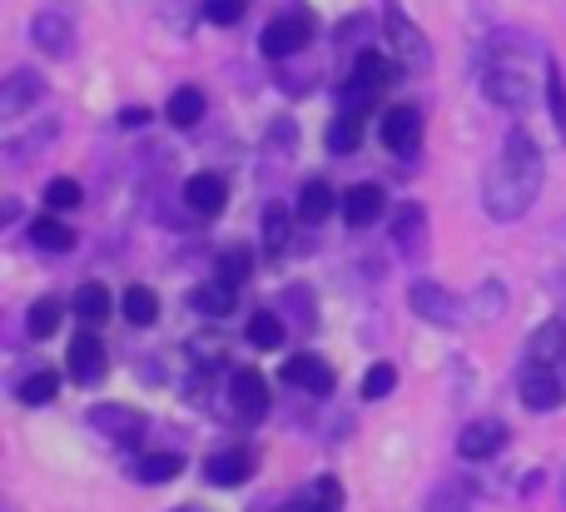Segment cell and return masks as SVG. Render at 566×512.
Segmentation results:
<instances>
[{"label": "cell", "mask_w": 566, "mask_h": 512, "mask_svg": "<svg viewBox=\"0 0 566 512\" xmlns=\"http://www.w3.org/2000/svg\"><path fill=\"white\" fill-rule=\"evenodd\" d=\"M185 205L195 219H219L229 205V185L219 175H189L185 179Z\"/></svg>", "instance_id": "14"}, {"label": "cell", "mask_w": 566, "mask_h": 512, "mask_svg": "<svg viewBox=\"0 0 566 512\" xmlns=\"http://www.w3.org/2000/svg\"><path fill=\"white\" fill-rule=\"evenodd\" d=\"M15 219H20V205L15 199H6V205H0V224H15Z\"/></svg>", "instance_id": "43"}, {"label": "cell", "mask_w": 566, "mask_h": 512, "mask_svg": "<svg viewBox=\"0 0 566 512\" xmlns=\"http://www.w3.org/2000/svg\"><path fill=\"white\" fill-rule=\"evenodd\" d=\"M55 394H60V374L55 368H35V374H25L15 384V398L25 408H40V404H55Z\"/></svg>", "instance_id": "29"}, {"label": "cell", "mask_w": 566, "mask_h": 512, "mask_svg": "<svg viewBox=\"0 0 566 512\" xmlns=\"http://www.w3.org/2000/svg\"><path fill=\"white\" fill-rule=\"evenodd\" d=\"M482 90H488V100H492V105H502V109H527V105H532V80H527V70L488 65V75H482Z\"/></svg>", "instance_id": "10"}, {"label": "cell", "mask_w": 566, "mask_h": 512, "mask_svg": "<svg viewBox=\"0 0 566 512\" xmlns=\"http://www.w3.org/2000/svg\"><path fill=\"white\" fill-rule=\"evenodd\" d=\"M522 404L532 408V414H552V408H562L566 404V388H562V378H557V368H537V364H527L522 368Z\"/></svg>", "instance_id": "11"}, {"label": "cell", "mask_w": 566, "mask_h": 512, "mask_svg": "<svg viewBox=\"0 0 566 512\" xmlns=\"http://www.w3.org/2000/svg\"><path fill=\"white\" fill-rule=\"evenodd\" d=\"M392 388H398V368H392V364H373V368H368V378H363V398H368V404L388 398Z\"/></svg>", "instance_id": "39"}, {"label": "cell", "mask_w": 566, "mask_h": 512, "mask_svg": "<svg viewBox=\"0 0 566 512\" xmlns=\"http://www.w3.org/2000/svg\"><path fill=\"white\" fill-rule=\"evenodd\" d=\"M472 503H478V493H472L468 478H448V483L432 488L428 512H472Z\"/></svg>", "instance_id": "30"}, {"label": "cell", "mask_w": 566, "mask_h": 512, "mask_svg": "<svg viewBox=\"0 0 566 512\" xmlns=\"http://www.w3.org/2000/svg\"><path fill=\"white\" fill-rule=\"evenodd\" d=\"M542 179H547V165H542L537 139L517 125L507 135V145H502L497 165H492L488 179H482V209H488L497 224H512V219H522L532 205H537Z\"/></svg>", "instance_id": "1"}, {"label": "cell", "mask_w": 566, "mask_h": 512, "mask_svg": "<svg viewBox=\"0 0 566 512\" xmlns=\"http://www.w3.org/2000/svg\"><path fill=\"white\" fill-rule=\"evenodd\" d=\"M249 344L264 348V354H274V348H283V338H289V328H283V314H274V309H259L254 318H249Z\"/></svg>", "instance_id": "31"}, {"label": "cell", "mask_w": 566, "mask_h": 512, "mask_svg": "<svg viewBox=\"0 0 566 512\" xmlns=\"http://www.w3.org/2000/svg\"><path fill=\"white\" fill-rule=\"evenodd\" d=\"M205 478L214 488H244L254 478V453L249 448H224V453H214L205 463Z\"/></svg>", "instance_id": "16"}, {"label": "cell", "mask_w": 566, "mask_h": 512, "mask_svg": "<svg viewBox=\"0 0 566 512\" xmlns=\"http://www.w3.org/2000/svg\"><path fill=\"white\" fill-rule=\"evenodd\" d=\"M562 358H566V324H562V318H547V324L527 338V364L557 368Z\"/></svg>", "instance_id": "19"}, {"label": "cell", "mask_w": 566, "mask_h": 512, "mask_svg": "<svg viewBox=\"0 0 566 512\" xmlns=\"http://www.w3.org/2000/svg\"><path fill=\"white\" fill-rule=\"evenodd\" d=\"M269 404H274V398H269V384H264V374H259V368H239V374L229 378V414H234L244 428L264 424Z\"/></svg>", "instance_id": "3"}, {"label": "cell", "mask_w": 566, "mask_h": 512, "mask_svg": "<svg viewBox=\"0 0 566 512\" xmlns=\"http://www.w3.org/2000/svg\"><path fill=\"white\" fill-rule=\"evenodd\" d=\"M165 115H169V125H175V129H195L199 119H205V95H199L195 85H179L175 95H169Z\"/></svg>", "instance_id": "28"}, {"label": "cell", "mask_w": 566, "mask_h": 512, "mask_svg": "<svg viewBox=\"0 0 566 512\" xmlns=\"http://www.w3.org/2000/svg\"><path fill=\"white\" fill-rule=\"evenodd\" d=\"M205 20H214V25H239V20H244V0H205Z\"/></svg>", "instance_id": "40"}, {"label": "cell", "mask_w": 566, "mask_h": 512, "mask_svg": "<svg viewBox=\"0 0 566 512\" xmlns=\"http://www.w3.org/2000/svg\"><path fill=\"white\" fill-rule=\"evenodd\" d=\"M363 145V115H348V109H338L328 125V149L333 155H353V149Z\"/></svg>", "instance_id": "34"}, {"label": "cell", "mask_w": 566, "mask_h": 512, "mask_svg": "<svg viewBox=\"0 0 566 512\" xmlns=\"http://www.w3.org/2000/svg\"><path fill=\"white\" fill-rule=\"evenodd\" d=\"M507 424L502 418H478V424H468L458 433V458L462 463H488V458H497L502 448H507Z\"/></svg>", "instance_id": "8"}, {"label": "cell", "mask_w": 566, "mask_h": 512, "mask_svg": "<svg viewBox=\"0 0 566 512\" xmlns=\"http://www.w3.org/2000/svg\"><path fill=\"white\" fill-rule=\"evenodd\" d=\"M547 105H552V125H557V139L566 145V75H562L557 60L547 65Z\"/></svg>", "instance_id": "35"}, {"label": "cell", "mask_w": 566, "mask_h": 512, "mask_svg": "<svg viewBox=\"0 0 566 512\" xmlns=\"http://www.w3.org/2000/svg\"><path fill=\"white\" fill-rule=\"evenodd\" d=\"M65 368H70V378H75L80 388L105 384V374H109V354H105V344L95 338V328L75 334V344H70V354H65Z\"/></svg>", "instance_id": "6"}, {"label": "cell", "mask_w": 566, "mask_h": 512, "mask_svg": "<svg viewBox=\"0 0 566 512\" xmlns=\"http://www.w3.org/2000/svg\"><path fill=\"white\" fill-rule=\"evenodd\" d=\"M214 269H219L214 279H224L229 289H244V284H249V274H254V254H249L244 244H229V249H219Z\"/></svg>", "instance_id": "32"}, {"label": "cell", "mask_w": 566, "mask_h": 512, "mask_svg": "<svg viewBox=\"0 0 566 512\" xmlns=\"http://www.w3.org/2000/svg\"><path fill=\"white\" fill-rule=\"evenodd\" d=\"M293 503L298 512H343V483L338 478H313V483H303L298 493H293Z\"/></svg>", "instance_id": "20"}, {"label": "cell", "mask_w": 566, "mask_h": 512, "mask_svg": "<svg viewBox=\"0 0 566 512\" xmlns=\"http://www.w3.org/2000/svg\"><path fill=\"white\" fill-rule=\"evenodd\" d=\"M392 244H398L402 259L418 264V259L428 254V209L422 205H398V215H392Z\"/></svg>", "instance_id": "12"}, {"label": "cell", "mask_w": 566, "mask_h": 512, "mask_svg": "<svg viewBox=\"0 0 566 512\" xmlns=\"http://www.w3.org/2000/svg\"><path fill=\"white\" fill-rule=\"evenodd\" d=\"M45 205L55 209V215H65V209H80V205H85V189H80V179H50Z\"/></svg>", "instance_id": "38"}, {"label": "cell", "mask_w": 566, "mask_h": 512, "mask_svg": "<svg viewBox=\"0 0 566 512\" xmlns=\"http://www.w3.org/2000/svg\"><path fill=\"white\" fill-rule=\"evenodd\" d=\"M378 135H382V145L392 149V155H418L422 149V109H412V105H392L388 115H382V125H378Z\"/></svg>", "instance_id": "9"}, {"label": "cell", "mask_w": 566, "mask_h": 512, "mask_svg": "<svg viewBox=\"0 0 566 512\" xmlns=\"http://www.w3.org/2000/svg\"><path fill=\"white\" fill-rule=\"evenodd\" d=\"M189 358H195V368L214 374V368L224 364V338H219V334H199V338H189Z\"/></svg>", "instance_id": "37"}, {"label": "cell", "mask_w": 566, "mask_h": 512, "mask_svg": "<svg viewBox=\"0 0 566 512\" xmlns=\"http://www.w3.org/2000/svg\"><path fill=\"white\" fill-rule=\"evenodd\" d=\"M109 309H115V299H109L105 284H80L75 289V318L85 328H99L109 318Z\"/></svg>", "instance_id": "25"}, {"label": "cell", "mask_w": 566, "mask_h": 512, "mask_svg": "<svg viewBox=\"0 0 566 512\" xmlns=\"http://www.w3.org/2000/svg\"><path fill=\"white\" fill-rule=\"evenodd\" d=\"M333 205H338V199H333V189H328V179H308V185L298 189V209H293V215H298V224H308V229H318L323 219L333 215Z\"/></svg>", "instance_id": "21"}, {"label": "cell", "mask_w": 566, "mask_h": 512, "mask_svg": "<svg viewBox=\"0 0 566 512\" xmlns=\"http://www.w3.org/2000/svg\"><path fill=\"white\" fill-rule=\"evenodd\" d=\"M234 299H239V289H229L224 279H209V284H199L195 294H189V309L205 318H229L234 314Z\"/></svg>", "instance_id": "22"}, {"label": "cell", "mask_w": 566, "mask_h": 512, "mask_svg": "<svg viewBox=\"0 0 566 512\" xmlns=\"http://www.w3.org/2000/svg\"><path fill=\"white\" fill-rule=\"evenodd\" d=\"M264 55L269 60H289V55H298L303 45H313V15L308 10H289V15H279V20H269L264 25Z\"/></svg>", "instance_id": "5"}, {"label": "cell", "mask_w": 566, "mask_h": 512, "mask_svg": "<svg viewBox=\"0 0 566 512\" xmlns=\"http://www.w3.org/2000/svg\"><path fill=\"white\" fill-rule=\"evenodd\" d=\"M264 512H298V503H293V498H289L283 508H269V503H264Z\"/></svg>", "instance_id": "44"}, {"label": "cell", "mask_w": 566, "mask_h": 512, "mask_svg": "<svg viewBox=\"0 0 566 512\" xmlns=\"http://www.w3.org/2000/svg\"><path fill=\"white\" fill-rule=\"evenodd\" d=\"M129 473H135V483H145V488L175 483V478L185 473V458H179V453H145L135 468H129Z\"/></svg>", "instance_id": "26"}, {"label": "cell", "mask_w": 566, "mask_h": 512, "mask_svg": "<svg viewBox=\"0 0 566 512\" xmlns=\"http://www.w3.org/2000/svg\"><path fill=\"white\" fill-rule=\"evenodd\" d=\"M283 384L298 388V394L328 398V394H333V368L323 364L318 354H293L289 364H283Z\"/></svg>", "instance_id": "13"}, {"label": "cell", "mask_w": 566, "mask_h": 512, "mask_svg": "<svg viewBox=\"0 0 566 512\" xmlns=\"http://www.w3.org/2000/svg\"><path fill=\"white\" fill-rule=\"evenodd\" d=\"M149 119V109H125V115H119V129H139Z\"/></svg>", "instance_id": "42"}, {"label": "cell", "mask_w": 566, "mask_h": 512, "mask_svg": "<svg viewBox=\"0 0 566 512\" xmlns=\"http://www.w3.org/2000/svg\"><path fill=\"white\" fill-rule=\"evenodd\" d=\"M40 95H45V80H40L35 70H15V75L0 85V119H20Z\"/></svg>", "instance_id": "15"}, {"label": "cell", "mask_w": 566, "mask_h": 512, "mask_svg": "<svg viewBox=\"0 0 566 512\" xmlns=\"http://www.w3.org/2000/svg\"><path fill=\"white\" fill-rule=\"evenodd\" d=\"M408 304H412V314L428 318V324H438V328H452L462 318L458 294H452V289H442V284H432V279H418V284L408 289Z\"/></svg>", "instance_id": "7"}, {"label": "cell", "mask_w": 566, "mask_h": 512, "mask_svg": "<svg viewBox=\"0 0 566 512\" xmlns=\"http://www.w3.org/2000/svg\"><path fill=\"white\" fill-rule=\"evenodd\" d=\"M90 428H95L99 438H109V443H119V448H135L139 438H145L149 418L129 404H95L90 408Z\"/></svg>", "instance_id": "4"}, {"label": "cell", "mask_w": 566, "mask_h": 512, "mask_svg": "<svg viewBox=\"0 0 566 512\" xmlns=\"http://www.w3.org/2000/svg\"><path fill=\"white\" fill-rule=\"evenodd\" d=\"M382 209H388V195H382V185H353L348 195H343V219H348V229L378 224Z\"/></svg>", "instance_id": "17"}, {"label": "cell", "mask_w": 566, "mask_h": 512, "mask_svg": "<svg viewBox=\"0 0 566 512\" xmlns=\"http://www.w3.org/2000/svg\"><path fill=\"white\" fill-rule=\"evenodd\" d=\"M392 70H398V65H392V60H382L378 55V50H363V55L358 60H353V85H363V90H373V95H382V90H388L392 85Z\"/></svg>", "instance_id": "24"}, {"label": "cell", "mask_w": 566, "mask_h": 512, "mask_svg": "<svg viewBox=\"0 0 566 512\" xmlns=\"http://www.w3.org/2000/svg\"><path fill=\"white\" fill-rule=\"evenodd\" d=\"M382 35H388V45H392V60H398V70H428V65H432L428 35H422V30L412 25L408 10H402L398 0H388V10H382Z\"/></svg>", "instance_id": "2"}, {"label": "cell", "mask_w": 566, "mask_h": 512, "mask_svg": "<svg viewBox=\"0 0 566 512\" xmlns=\"http://www.w3.org/2000/svg\"><path fill=\"white\" fill-rule=\"evenodd\" d=\"M25 328H30V338H50L60 328V304L55 299H35L30 304V314H25Z\"/></svg>", "instance_id": "36"}, {"label": "cell", "mask_w": 566, "mask_h": 512, "mask_svg": "<svg viewBox=\"0 0 566 512\" xmlns=\"http://www.w3.org/2000/svg\"><path fill=\"white\" fill-rule=\"evenodd\" d=\"M293 244V215L283 205H269L264 209V254L269 259H283Z\"/></svg>", "instance_id": "27"}, {"label": "cell", "mask_w": 566, "mask_h": 512, "mask_svg": "<svg viewBox=\"0 0 566 512\" xmlns=\"http://www.w3.org/2000/svg\"><path fill=\"white\" fill-rule=\"evenodd\" d=\"M283 304L293 309V318H298V328H313V314H308V294H303V289H289V299H283Z\"/></svg>", "instance_id": "41"}, {"label": "cell", "mask_w": 566, "mask_h": 512, "mask_svg": "<svg viewBox=\"0 0 566 512\" xmlns=\"http://www.w3.org/2000/svg\"><path fill=\"white\" fill-rule=\"evenodd\" d=\"M119 309H125V318L135 328H149L159 318V299H155V289H145V284H129L125 299H119Z\"/></svg>", "instance_id": "33"}, {"label": "cell", "mask_w": 566, "mask_h": 512, "mask_svg": "<svg viewBox=\"0 0 566 512\" xmlns=\"http://www.w3.org/2000/svg\"><path fill=\"white\" fill-rule=\"evenodd\" d=\"M30 244L45 249V254H70V249H75V229L55 215H40L35 224H30Z\"/></svg>", "instance_id": "23"}, {"label": "cell", "mask_w": 566, "mask_h": 512, "mask_svg": "<svg viewBox=\"0 0 566 512\" xmlns=\"http://www.w3.org/2000/svg\"><path fill=\"white\" fill-rule=\"evenodd\" d=\"M30 35H35V45L45 50L50 60H65L70 50H75V25H70V20L60 15V10H45V15H35Z\"/></svg>", "instance_id": "18"}]
</instances>
